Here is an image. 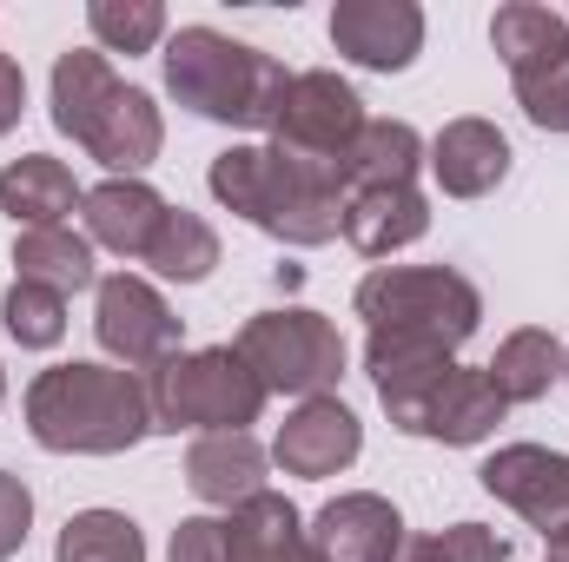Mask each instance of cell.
<instances>
[{
	"mask_svg": "<svg viewBox=\"0 0 569 562\" xmlns=\"http://www.w3.org/2000/svg\"><path fill=\"white\" fill-rule=\"evenodd\" d=\"M0 324H7V338H13L20 351H53V344L67 338V298L47 291V284L13 279L7 298H0Z\"/></svg>",
	"mask_w": 569,
	"mask_h": 562,
	"instance_id": "28",
	"label": "cell"
},
{
	"mask_svg": "<svg viewBox=\"0 0 569 562\" xmlns=\"http://www.w3.org/2000/svg\"><path fill=\"white\" fill-rule=\"evenodd\" d=\"M47 100H53V127L73 145H87L113 179H140L166 145V113L152 107L146 87L113 73L100 47H67L53 60Z\"/></svg>",
	"mask_w": 569,
	"mask_h": 562,
	"instance_id": "3",
	"label": "cell"
},
{
	"mask_svg": "<svg viewBox=\"0 0 569 562\" xmlns=\"http://www.w3.org/2000/svg\"><path fill=\"white\" fill-rule=\"evenodd\" d=\"M146 398H152V430H192V436H212V430H246L266 411V384L246 371V358L232 344H206V351H179L166 358L152 378H146Z\"/></svg>",
	"mask_w": 569,
	"mask_h": 562,
	"instance_id": "5",
	"label": "cell"
},
{
	"mask_svg": "<svg viewBox=\"0 0 569 562\" xmlns=\"http://www.w3.org/2000/svg\"><path fill=\"white\" fill-rule=\"evenodd\" d=\"M365 120L371 113H365L358 87L345 73H331V67H311V73H291V87H284L272 145L284 159H305V165H325V172L345 179V152L365 133Z\"/></svg>",
	"mask_w": 569,
	"mask_h": 562,
	"instance_id": "8",
	"label": "cell"
},
{
	"mask_svg": "<svg viewBox=\"0 0 569 562\" xmlns=\"http://www.w3.org/2000/svg\"><path fill=\"white\" fill-rule=\"evenodd\" d=\"M27 436L53 456H127L152 436V398L140 371L120 364H53L27 384Z\"/></svg>",
	"mask_w": 569,
	"mask_h": 562,
	"instance_id": "1",
	"label": "cell"
},
{
	"mask_svg": "<svg viewBox=\"0 0 569 562\" xmlns=\"http://www.w3.org/2000/svg\"><path fill=\"white\" fill-rule=\"evenodd\" d=\"M490 47L510 67V87L537 80V73L569 60V13L543 7V0H510V7L490 13Z\"/></svg>",
	"mask_w": 569,
	"mask_h": 562,
	"instance_id": "21",
	"label": "cell"
},
{
	"mask_svg": "<svg viewBox=\"0 0 569 562\" xmlns=\"http://www.w3.org/2000/svg\"><path fill=\"white\" fill-rule=\"evenodd\" d=\"M20 113H27V73L13 53H0V140L20 127Z\"/></svg>",
	"mask_w": 569,
	"mask_h": 562,
	"instance_id": "34",
	"label": "cell"
},
{
	"mask_svg": "<svg viewBox=\"0 0 569 562\" xmlns=\"http://www.w3.org/2000/svg\"><path fill=\"white\" fill-rule=\"evenodd\" d=\"M80 179L53 159V152H20L0 165V212L20 225V232H40V225H67L80 212Z\"/></svg>",
	"mask_w": 569,
	"mask_h": 562,
	"instance_id": "20",
	"label": "cell"
},
{
	"mask_svg": "<svg viewBox=\"0 0 569 562\" xmlns=\"http://www.w3.org/2000/svg\"><path fill=\"white\" fill-rule=\"evenodd\" d=\"M212 199L226 212H239L246 225H259L266 239L279 245H331L345 239V179L325 172V165H305V159H284L279 145L266 140H246V145H226L206 172Z\"/></svg>",
	"mask_w": 569,
	"mask_h": 562,
	"instance_id": "2",
	"label": "cell"
},
{
	"mask_svg": "<svg viewBox=\"0 0 569 562\" xmlns=\"http://www.w3.org/2000/svg\"><path fill=\"white\" fill-rule=\"evenodd\" d=\"M517 107L530 113V127L543 133H569V60L537 73V80H517Z\"/></svg>",
	"mask_w": 569,
	"mask_h": 562,
	"instance_id": "30",
	"label": "cell"
},
{
	"mask_svg": "<svg viewBox=\"0 0 569 562\" xmlns=\"http://www.w3.org/2000/svg\"><path fill=\"white\" fill-rule=\"evenodd\" d=\"M13 279L47 284L60 298L73 291H93L100 265H93V239L73 232V225H40V232H13Z\"/></svg>",
	"mask_w": 569,
	"mask_h": 562,
	"instance_id": "23",
	"label": "cell"
},
{
	"mask_svg": "<svg viewBox=\"0 0 569 562\" xmlns=\"http://www.w3.org/2000/svg\"><path fill=\"white\" fill-rule=\"evenodd\" d=\"M87 27L100 40V53H152L166 40V7L159 0H93L87 7Z\"/></svg>",
	"mask_w": 569,
	"mask_h": 562,
	"instance_id": "29",
	"label": "cell"
},
{
	"mask_svg": "<svg viewBox=\"0 0 569 562\" xmlns=\"http://www.w3.org/2000/svg\"><path fill=\"white\" fill-rule=\"evenodd\" d=\"M166 562H226V516H179Z\"/></svg>",
	"mask_w": 569,
	"mask_h": 562,
	"instance_id": "32",
	"label": "cell"
},
{
	"mask_svg": "<svg viewBox=\"0 0 569 562\" xmlns=\"http://www.w3.org/2000/svg\"><path fill=\"white\" fill-rule=\"evenodd\" d=\"M93 338L107 351V364L152 378L166 358L186 351V318H172V304L159 298V284L140 272H113L93 284Z\"/></svg>",
	"mask_w": 569,
	"mask_h": 562,
	"instance_id": "9",
	"label": "cell"
},
{
	"mask_svg": "<svg viewBox=\"0 0 569 562\" xmlns=\"http://www.w3.org/2000/svg\"><path fill=\"white\" fill-rule=\"evenodd\" d=\"M266 463H272V456L259 450L252 430H212V436H192V450H186V483H192L199 503L239 510V503H252V496L266 490Z\"/></svg>",
	"mask_w": 569,
	"mask_h": 562,
	"instance_id": "17",
	"label": "cell"
},
{
	"mask_svg": "<svg viewBox=\"0 0 569 562\" xmlns=\"http://www.w3.org/2000/svg\"><path fill=\"white\" fill-rule=\"evenodd\" d=\"M483 371H490V384L503 391V404H537V398H550V391L563 384V344H557V331L523 324V331H510V338L497 344V358H490Z\"/></svg>",
	"mask_w": 569,
	"mask_h": 562,
	"instance_id": "25",
	"label": "cell"
},
{
	"mask_svg": "<svg viewBox=\"0 0 569 562\" xmlns=\"http://www.w3.org/2000/svg\"><path fill=\"white\" fill-rule=\"evenodd\" d=\"M358 450H365V423H358V411L345 398H305L272 436V463L284 476H311V483L351 470Z\"/></svg>",
	"mask_w": 569,
	"mask_h": 562,
	"instance_id": "13",
	"label": "cell"
},
{
	"mask_svg": "<svg viewBox=\"0 0 569 562\" xmlns=\"http://www.w3.org/2000/svg\"><path fill=\"white\" fill-rule=\"evenodd\" d=\"M351 304L371 331H425V338H443L450 351L483 324V291L457 265H378L358 279Z\"/></svg>",
	"mask_w": 569,
	"mask_h": 562,
	"instance_id": "7",
	"label": "cell"
},
{
	"mask_svg": "<svg viewBox=\"0 0 569 562\" xmlns=\"http://www.w3.org/2000/svg\"><path fill=\"white\" fill-rule=\"evenodd\" d=\"M166 199L146 185V179H100L87 199H80V219H87V239L93 252H113V259H133L146 265L159 225H166Z\"/></svg>",
	"mask_w": 569,
	"mask_h": 562,
	"instance_id": "16",
	"label": "cell"
},
{
	"mask_svg": "<svg viewBox=\"0 0 569 562\" xmlns=\"http://www.w3.org/2000/svg\"><path fill=\"white\" fill-rule=\"evenodd\" d=\"M0 404H7V371H0Z\"/></svg>",
	"mask_w": 569,
	"mask_h": 562,
	"instance_id": "37",
	"label": "cell"
},
{
	"mask_svg": "<svg viewBox=\"0 0 569 562\" xmlns=\"http://www.w3.org/2000/svg\"><path fill=\"white\" fill-rule=\"evenodd\" d=\"M311 543L325 562H391L405 550V516L378 490H345L311 516Z\"/></svg>",
	"mask_w": 569,
	"mask_h": 562,
	"instance_id": "14",
	"label": "cell"
},
{
	"mask_svg": "<svg viewBox=\"0 0 569 562\" xmlns=\"http://www.w3.org/2000/svg\"><path fill=\"white\" fill-rule=\"evenodd\" d=\"M425 165L443 199H490L510 179V140L490 120L463 113V120H443V133L425 145Z\"/></svg>",
	"mask_w": 569,
	"mask_h": 562,
	"instance_id": "15",
	"label": "cell"
},
{
	"mask_svg": "<svg viewBox=\"0 0 569 562\" xmlns=\"http://www.w3.org/2000/svg\"><path fill=\"white\" fill-rule=\"evenodd\" d=\"M27 530H33V490H27L13 470H0V562L20 556Z\"/></svg>",
	"mask_w": 569,
	"mask_h": 562,
	"instance_id": "33",
	"label": "cell"
},
{
	"mask_svg": "<svg viewBox=\"0 0 569 562\" xmlns=\"http://www.w3.org/2000/svg\"><path fill=\"white\" fill-rule=\"evenodd\" d=\"M430 232V199L418 185H378V192H345V245L365 259H391Z\"/></svg>",
	"mask_w": 569,
	"mask_h": 562,
	"instance_id": "19",
	"label": "cell"
},
{
	"mask_svg": "<svg viewBox=\"0 0 569 562\" xmlns=\"http://www.w3.org/2000/svg\"><path fill=\"white\" fill-rule=\"evenodd\" d=\"M391 562H443V556H437V536H405V550Z\"/></svg>",
	"mask_w": 569,
	"mask_h": 562,
	"instance_id": "35",
	"label": "cell"
},
{
	"mask_svg": "<svg viewBox=\"0 0 569 562\" xmlns=\"http://www.w3.org/2000/svg\"><path fill=\"white\" fill-rule=\"evenodd\" d=\"M563 384H569V351H563Z\"/></svg>",
	"mask_w": 569,
	"mask_h": 562,
	"instance_id": "38",
	"label": "cell"
},
{
	"mask_svg": "<svg viewBox=\"0 0 569 562\" xmlns=\"http://www.w3.org/2000/svg\"><path fill=\"white\" fill-rule=\"evenodd\" d=\"M53 562H146V536L127 510H73L60 523Z\"/></svg>",
	"mask_w": 569,
	"mask_h": 562,
	"instance_id": "27",
	"label": "cell"
},
{
	"mask_svg": "<svg viewBox=\"0 0 569 562\" xmlns=\"http://www.w3.org/2000/svg\"><path fill=\"white\" fill-rule=\"evenodd\" d=\"M159 60H166V93L186 113L232 127V133H272L291 73L266 47H246L219 27H179Z\"/></svg>",
	"mask_w": 569,
	"mask_h": 562,
	"instance_id": "4",
	"label": "cell"
},
{
	"mask_svg": "<svg viewBox=\"0 0 569 562\" xmlns=\"http://www.w3.org/2000/svg\"><path fill=\"white\" fill-rule=\"evenodd\" d=\"M146 265L166 284H206L219 272V232H212V219L172 205L166 225H159V239H152V252H146Z\"/></svg>",
	"mask_w": 569,
	"mask_h": 562,
	"instance_id": "26",
	"label": "cell"
},
{
	"mask_svg": "<svg viewBox=\"0 0 569 562\" xmlns=\"http://www.w3.org/2000/svg\"><path fill=\"white\" fill-rule=\"evenodd\" d=\"M437 556L443 562H510V543L490 523H450V530H437Z\"/></svg>",
	"mask_w": 569,
	"mask_h": 562,
	"instance_id": "31",
	"label": "cell"
},
{
	"mask_svg": "<svg viewBox=\"0 0 569 562\" xmlns=\"http://www.w3.org/2000/svg\"><path fill=\"white\" fill-rule=\"evenodd\" d=\"M543 562H569V530H563V536H550V556H543Z\"/></svg>",
	"mask_w": 569,
	"mask_h": 562,
	"instance_id": "36",
	"label": "cell"
},
{
	"mask_svg": "<svg viewBox=\"0 0 569 562\" xmlns=\"http://www.w3.org/2000/svg\"><path fill=\"white\" fill-rule=\"evenodd\" d=\"M232 351L246 358V371L266 384V398H331L345 378V338L325 311L311 304H279L239 324Z\"/></svg>",
	"mask_w": 569,
	"mask_h": 562,
	"instance_id": "6",
	"label": "cell"
},
{
	"mask_svg": "<svg viewBox=\"0 0 569 562\" xmlns=\"http://www.w3.org/2000/svg\"><path fill=\"white\" fill-rule=\"evenodd\" d=\"M331 47L365 73H405L425 53V7L418 0H338Z\"/></svg>",
	"mask_w": 569,
	"mask_h": 562,
	"instance_id": "12",
	"label": "cell"
},
{
	"mask_svg": "<svg viewBox=\"0 0 569 562\" xmlns=\"http://www.w3.org/2000/svg\"><path fill=\"white\" fill-rule=\"evenodd\" d=\"M365 371L378 384L385 418L398 423L405 436H425L430 404H437V391L457 371V351L443 338H425V331H371L365 338Z\"/></svg>",
	"mask_w": 569,
	"mask_h": 562,
	"instance_id": "10",
	"label": "cell"
},
{
	"mask_svg": "<svg viewBox=\"0 0 569 562\" xmlns=\"http://www.w3.org/2000/svg\"><path fill=\"white\" fill-rule=\"evenodd\" d=\"M425 133L411 120H365V133L345 152V192H378V185H418Z\"/></svg>",
	"mask_w": 569,
	"mask_h": 562,
	"instance_id": "24",
	"label": "cell"
},
{
	"mask_svg": "<svg viewBox=\"0 0 569 562\" xmlns=\"http://www.w3.org/2000/svg\"><path fill=\"white\" fill-rule=\"evenodd\" d=\"M477 483H483L503 510H517L530 530H543V543L569 530V456L563 450H543V443H503V450L483 456Z\"/></svg>",
	"mask_w": 569,
	"mask_h": 562,
	"instance_id": "11",
	"label": "cell"
},
{
	"mask_svg": "<svg viewBox=\"0 0 569 562\" xmlns=\"http://www.w3.org/2000/svg\"><path fill=\"white\" fill-rule=\"evenodd\" d=\"M503 418H510V404H503V391L490 384V371L457 364V371H450V384H443V391H437V404H430L425 436H430V443H450V450H470V443H483Z\"/></svg>",
	"mask_w": 569,
	"mask_h": 562,
	"instance_id": "22",
	"label": "cell"
},
{
	"mask_svg": "<svg viewBox=\"0 0 569 562\" xmlns=\"http://www.w3.org/2000/svg\"><path fill=\"white\" fill-rule=\"evenodd\" d=\"M226 562H325L311 543V523L279 490H259L252 503L226 510Z\"/></svg>",
	"mask_w": 569,
	"mask_h": 562,
	"instance_id": "18",
	"label": "cell"
}]
</instances>
